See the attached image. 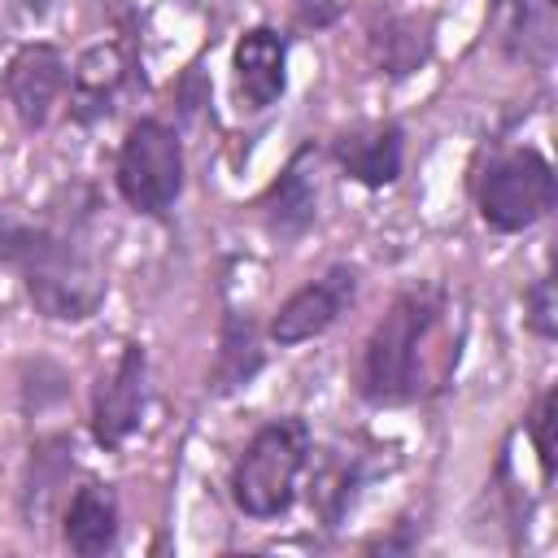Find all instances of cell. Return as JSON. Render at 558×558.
Wrapping results in <instances>:
<instances>
[{
  "label": "cell",
  "mask_w": 558,
  "mask_h": 558,
  "mask_svg": "<svg viewBox=\"0 0 558 558\" xmlns=\"http://www.w3.org/2000/svg\"><path fill=\"white\" fill-rule=\"evenodd\" d=\"M554 209V170L532 148H510L480 174V214L493 231H523Z\"/></svg>",
  "instance_id": "obj_5"
},
{
  "label": "cell",
  "mask_w": 558,
  "mask_h": 558,
  "mask_svg": "<svg viewBox=\"0 0 558 558\" xmlns=\"http://www.w3.org/2000/svg\"><path fill=\"white\" fill-rule=\"evenodd\" d=\"M440 318H445V296L436 288H410L388 305V314L379 318L362 353V392L375 405L414 401L418 392H427V379H432L427 344Z\"/></svg>",
  "instance_id": "obj_2"
},
{
  "label": "cell",
  "mask_w": 558,
  "mask_h": 558,
  "mask_svg": "<svg viewBox=\"0 0 558 558\" xmlns=\"http://www.w3.org/2000/svg\"><path fill=\"white\" fill-rule=\"evenodd\" d=\"M353 292H357V270L331 266L323 279L305 283L301 292H292V296L279 305V314H275V323H270V336H275L279 344H301V340L323 336V331L344 314V305L353 301Z\"/></svg>",
  "instance_id": "obj_6"
},
{
  "label": "cell",
  "mask_w": 558,
  "mask_h": 558,
  "mask_svg": "<svg viewBox=\"0 0 558 558\" xmlns=\"http://www.w3.org/2000/svg\"><path fill=\"white\" fill-rule=\"evenodd\" d=\"M532 440H536L545 475H554V392H541V401L532 410Z\"/></svg>",
  "instance_id": "obj_19"
},
{
  "label": "cell",
  "mask_w": 558,
  "mask_h": 558,
  "mask_svg": "<svg viewBox=\"0 0 558 558\" xmlns=\"http://www.w3.org/2000/svg\"><path fill=\"white\" fill-rule=\"evenodd\" d=\"M262 366V349H257V331L248 318L231 314L222 323V349H218V366H214V388L231 392L240 384L253 379V371Z\"/></svg>",
  "instance_id": "obj_16"
},
{
  "label": "cell",
  "mask_w": 558,
  "mask_h": 558,
  "mask_svg": "<svg viewBox=\"0 0 558 558\" xmlns=\"http://www.w3.org/2000/svg\"><path fill=\"white\" fill-rule=\"evenodd\" d=\"M61 87H65V57L52 44H31L9 61L4 96L22 118V126H44Z\"/></svg>",
  "instance_id": "obj_8"
},
{
  "label": "cell",
  "mask_w": 558,
  "mask_h": 558,
  "mask_svg": "<svg viewBox=\"0 0 558 558\" xmlns=\"http://www.w3.org/2000/svg\"><path fill=\"white\" fill-rule=\"evenodd\" d=\"M340 9H344V0H296V13L305 26H327V22H336Z\"/></svg>",
  "instance_id": "obj_20"
},
{
  "label": "cell",
  "mask_w": 558,
  "mask_h": 558,
  "mask_svg": "<svg viewBox=\"0 0 558 558\" xmlns=\"http://www.w3.org/2000/svg\"><path fill=\"white\" fill-rule=\"evenodd\" d=\"M118 83H122V57L109 44L92 48L74 70V118L92 122L96 113H109Z\"/></svg>",
  "instance_id": "obj_15"
},
{
  "label": "cell",
  "mask_w": 558,
  "mask_h": 558,
  "mask_svg": "<svg viewBox=\"0 0 558 558\" xmlns=\"http://www.w3.org/2000/svg\"><path fill=\"white\" fill-rule=\"evenodd\" d=\"M288 65V39L270 26H253L240 44H235V87H240V100L248 109H266L283 96V74Z\"/></svg>",
  "instance_id": "obj_9"
},
{
  "label": "cell",
  "mask_w": 558,
  "mask_h": 558,
  "mask_svg": "<svg viewBox=\"0 0 558 558\" xmlns=\"http://www.w3.org/2000/svg\"><path fill=\"white\" fill-rule=\"evenodd\" d=\"M65 541L74 554L96 558L118 541V501L100 484H83L65 510Z\"/></svg>",
  "instance_id": "obj_12"
},
{
  "label": "cell",
  "mask_w": 558,
  "mask_h": 558,
  "mask_svg": "<svg viewBox=\"0 0 558 558\" xmlns=\"http://www.w3.org/2000/svg\"><path fill=\"white\" fill-rule=\"evenodd\" d=\"M336 161L366 187H384L401 174V126L375 122L336 135Z\"/></svg>",
  "instance_id": "obj_10"
},
{
  "label": "cell",
  "mask_w": 558,
  "mask_h": 558,
  "mask_svg": "<svg viewBox=\"0 0 558 558\" xmlns=\"http://www.w3.org/2000/svg\"><path fill=\"white\" fill-rule=\"evenodd\" d=\"M183 187V148L179 135L157 122L140 118L118 153V192L135 214H166Z\"/></svg>",
  "instance_id": "obj_4"
},
{
  "label": "cell",
  "mask_w": 558,
  "mask_h": 558,
  "mask_svg": "<svg viewBox=\"0 0 558 558\" xmlns=\"http://www.w3.org/2000/svg\"><path fill=\"white\" fill-rule=\"evenodd\" d=\"M310 453V432L301 418H275L266 423L240 453L231 471V497L253 519H275L292 506L296 480Z\"/></svg>",
  "instance_id": "obj_3"
},
{
  "label": "cell",
  "mask_w": 558,
  "mask_h": 558,
  "mask_svg": "<svg viewBox=\"0 0 558 558\" xmlns=\"http://www.w3.org/2000/svg\"><path fill=\"white\" fill-rule=\"evenodd\" d=\"M26 292L44 318L78 323L105 301V262L92 235L87 209H61L57 222L39 227V244L22 262Z\"/></svg>",
  "instance_id": "obj_1"
},
{
  "label": "cell",
  "mask_w": 558,
  "mask_h": 558,
  "mask_svg": "<svg viewBox=\"0 0 558 558\" xmlns=\"http://www.w3.org/2000/svg\"><path fill=\"white\" fill-rule=\"evenodd\" d=\"M266 227L275 235H301L310 222H314V209H318V187H314V148H301L283 174L270 183L266 201Z\"/></svg>",
  "instance_id": "obj_11"
},
{
  "label": "cell",
  "mask_w": 558,
  "mask_h": 558,
  "mask_svg": "<svg viewBox=\"0 0 558 558\" xmlns=\"http://www.w3.org/2000/svg\"><path fill=\"white\" fill-rule=\"evenodd\" d=\"M427 48H432V35H427V22L418 17H384V26L371 31V57L388 74L418 70L427 61Z\"/></svg>",
  "instance_id": "obj_13"
},
{
  "label": "cell",
  "mask_w": 558,
  "mask_h": 558,
  "mask_svg": "<svg viewBox=\"0 0 558 558\" xmlns=\"http://www.w3.org/2000/svg\"><path fill=\"white\" fill-rule=\"evenodd\" d=\"M39 244V227L13 209H0V262H26Z\"/></svg>",
  "instance_id": "obj_17"
},
{
  "label": "cell",
  "mask_w": 558,
  "mask_h": 558,
  "mask_svg": "<svg viewBox=\"0 0 558 558\" xmlns=\"http://www.w3.org/2000/svg\"><path fill=\"white\" fill-rule=\"evenodd\" d=\"M506 44L514 57L545 65L554 52V0H506Z\"/></svg>",
  "instance_id": "obj_14"
},
{
  "label": "cell",
  "mask_w": 558,
  "mask_h": 558,
  "mask_svg": "<svg viewBox=\"0 0 558 558\" xmlns=\"http://www.w3.org/2000/svg\"><path fill=\"white\" fill-rule=\"evenodd\" d=\"M527 323L536 336H558V305H554V283L549 279H536L527 288Z\"/></svg>",
  "instance_id": "obj_18"
},
{
  "label": "cell",
  "mask_w": 558,
  "mask_h": 558,
  "mask_svg": "<svg viewBox=\"0 0 558 558\" xmlns=\"http://www.w3.org/2000/svg\"><path fill=\"white\" fill-rule=\"evenodd\" d=\"M144 410V349L126 344L122 357L113 362V371L100 379L96 388V405H92V432L105 449H118Z\"/></svg>",
  "instance_id": "obj_7"
}]
</instances>
